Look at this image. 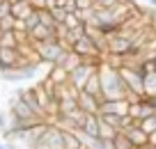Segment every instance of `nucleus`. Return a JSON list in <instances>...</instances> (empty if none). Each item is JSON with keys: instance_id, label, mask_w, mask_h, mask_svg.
I'll use <instances>...</instances> for the list:
<instances>
[{"instance_id": "nucleus-1", "label": "nucleus", "mask_w": 156, "mask_h": 149, "mask_svg": "<svg viewBox=\"0 0 156 149\" xmlns=\"http://www.w3.org/2000/svg\"><path fill=\"white\" fill-rule=\"evenodd\" d=\"M99 80H101V101H115L126 96L124 80L119 78V71L108 64H99Z\"/></svg>"}, {"instance_id": "nucleus-2", "label": "nucleus", "mask_w": 156, "mask_h": 149, "mask_svg": "<svg viewBox=\"0 0 156 149\" xmlns=\"http://www.w3.org/2000/svg\"><path fill=\"white\" fill-rule=\"evenodd\" d=\"M32 44V48L37 51V55H39V60H41V64H55L58 62V58L62 55V51L64 48L60 46V41L58 39H48V41H30Z\"/></svg>"}, {"instance_id": "nucleus-3", "label": "nucleus", "mask_w": 156, "mask_h": 149, "mask_svg": "<svg viewBox=\"0 0 156 149\" xmlns=\"http://www.w3.org/2000/svg\"><path fill=\"white\" fill-rule=\"evenodd\" d=\"M119 78L124 80V87H126V94H136V96H142V73L138 69H131V67H119ZM126 99V96H124Z\"/></svg>"}, {"instance_id": "nucleus-4", "label": "nucleus", "mask_w": 156, "mask_h": 149, "mask_svg": "<svg viewBox=\"0 0 156 149\" xmlns=\"http://www.w3.org/2000/svg\"><path fill=\"white\" fill-rule=\"evenodd\" d=\"M97 69H99L97 64H85V62H80L76 69H71V71H69L67 83L73 87V90H78V92H80V90H83V85L87 83V78L92 76V73L97 71Z\"/></svg>"}, {"instance_id": "nucleus-5", "label": "nucleus", "mask_w": 156, "mask_h": 149, "mask_svg": "<svg viewBox=\"0 0 156 149\" xmlns=\"http://www.w3.org/2000/svg\"><path fill=\"white\" fill-rule=\"evenodd\" d=\"M126 55L131 53V39L124 37V34L115 32V34H108L106 37V55Z\"/></svg>"}, {"instance_id": "nucleus-6", "label": "nucleus", "mask_w": 156, "mask_h": 149, "mask_svg": "<svg viewBox=\"0 0 156 149\" xmlns=\"http://www.w3.org/2000/svg\"><path fill=\"white\" fill-rule=\"evenodd\" d=\"M126 112H129V101H126V99H115V101H99V112H97V115L124 117Z\"/></svg>"}, {"instance_id": "nucleus-7", "label": "nucleus", "mask_w": 156, "mask_h": 149, "mask_svg": "<svg viewBox=\"0 0 156 149\" xmlns=\"http://www.w3.org/2000/svg\"><path fill=\"white\" fill-rule=\"evenodd\" d=\"M9 115L16 117V119H30V117H37V115H34V112L23 103V99H21V96L9 99Z\"/></svg>"}, {"instance_id": "nucleus-8", "label": "nucleus", "mask_w": 156, "mask_h": 149, "mask_svg": "<svg viewBox=\"0 0 156 149\" xmlns=\"http://www.w3.org/2000/svg\"><path fill=\"white\" fill-rule=\"evenodd\" d=\"M19 51L16 48H0V71H7V69H16L19 67Z\"/></svg>"}, {"instance_id": "nucleus-9", "label": "nucleus", "mask_w": 156, "mask_h": 149, "mask_svg": "<svg viewBox=\"0 0 156 149\" xmlns=\"http://www.w3.org/2000/svg\"><path fill=\"white\" fill-rule=\"evenodd\" d=\"M76 103H78V108H80L83 112H87V115H97L99 112V101L94 99V96L85 94V92H78Z\"/></svg>"}, {"instance_id": "nucleus-10", "label": "nucleus", "mask_w": 156, "mask_h": 149, "mask_svg": "<svg viewBox=\"0 0 156 149\" xmlns=\"http://www.w3.org/2000/svg\"><path fill=\"white\" fill-rule=\"evenodd\" d=\"M80 92H85V94L94 96L97 101H101V80H99V69L87 78V83L83 85V90H80Z\"/></svg>"}, {"instance_id": "nucleus-11", "label": "nucleus", "mask_w": 156, "mask_h": 149, "mask_svg": "<svg viewBox=\"0 0 156 149\" xmlns=\"http://www.w3.org/2000/svg\"><path fill=\"white\" fill-rule=\"evenodd\" d=\"M55 64H58V67H62L64 71L69 73L71 69H76L78 64H80V58H78L73 51H62V55L58 58V62H55Z\"/></svg>"}, {"instance_id": "nucleus-12", "label": "nucleus", "mask_w": 156, "mask_h": 149, "mask_svg": "<svg viewBox=\"0 0 156 149\" xmlns=\"http://www.w3.org/2000/svg\"><path fill=\"white\" fill-rule=\"evenodd\" d=\"M124 135H126V140L133 144V149L136 147H142V144H147V133L140 129V126H131V129L122 131Z\"/></svg>"}, {"instance_id": "nucleus-13", "label": "nucleus", "mask_w": 156, "mask_h": 149, "mask_svg": "<svg viewBox=\"0 0 156 149\" xmlns=\"http://www.w3.org/2000/svg\"><path fill=\"white\" fill-rule=\"evenodd\" d=\"M80 131L85 135H90V138H99V115H85V122L80 126Z\"/></svg>"}, {"instance_id": "nucleus-14", "label": "nucleus", "mask_w": 156, "mask_h": 149, "mask_svg": "<svg viewBox=\"0 0 156 149\" xmlns=\"http://www.w3.org/2000/svg\"><path fill=\"white\" fill-rule=\"evenodd\" d=\"M30 12H34L32 7H30L28 0H19V2H12V16L19 21H25L30 16Z\"/></svg>"}, {"instance_id": "nucleus-15", "label": "nucleus", "mask_w": 156, "mask_h": 149, "mask_svg": "<svg viewBox=\"0 0 156 149\" xmlns=\"http://www.w3.org/2000/svg\"><path fill=\"white\" fill-rule=\"evenodd\" d=\"M142 96H156V71L142 73Z\"/></svg>"}, {"instance_id": "nucleus-16", "label": "nucleus", "mask_w": 156, "mask_h": 149, "mask_svg": "<svg viewBox=\"0 0 156 149\" xmlns=\"http://www.w3.org/2000/svg\"><path fill=\"white\" fill-rule=\"evenodd\" d=\"M28 37H30V41H48V39H55V34L44 25H34L28 32Z\"/></svg>"}, {"instance_id": "nucleus-17", "label": "nucleus", "mask_w": 156, "mask_h": 149, "mask_svg": "<svg viewBox=\"0 0 156 149\" xmlns=\"http://www.w3.org/2000/svg\"><path fill=\"white\" fill-rule=\"evenodd\" d=\"M67 76H69V73L64 71L62 67H58V64H51L48 73H46V80H51L53 85H62V83H67Z\"/></svg>"}, {"instance_id": "nucleus-18", "label": "nucleus", "mask_w": 156, "mask_h": 149, "mask_svg": "<svg viewBox=\"0 0 156 149\" xmlns=\"http://www.w3.org/2000/svg\"><path fill=\"white\" fill-rule=\"evenodd\" d=\"M32 92H34V99H37V103L41 106V110H46V106H48V101L53 99V96H51L48 92L41 87V83H37V85L32 87Z\"/></svg>"}, {"instance_id": "nucleus-19", "label": "nucleus", "mask_w": 156, "mask_h": 149, "mask_svg": "<svg viewBox=\"0 0 156 149\" xmlns=\"http://www.w3.org/2000/svg\"><path fill=\"white\" fill-rule=\"evenodd\" d=\"M76 96H67V99H60L58 101V115H69L71 110H76Z\"/></svg>"}, {"instance_id": "nucleus-20", "label": "nucleus", "mask_w": 156, "mask_h": 149, "mask_svg": "<svg viewBox=\"0 0 156 149\" xmlns=\"http://www.w3.org/2000/svg\"><path fill=\"white\" fill-rule=\"evenodd\" d=\"M37 14H39V25H44V28H48L51 32L55 34V25H58V23L53 21L51 12H48V9H41V12H37Z\"/></svg>"}, {"instance_id": "nucleus-21", "label": "nucleus", "mask_w": 156, "mask_h": 149, "mask_svg": "<svg viewBox=\"0 0 156 149\" xmlns=\"http://www.w3.org/2000/svg\"><path fill=\"white\" fill-rule=\"evenodd\" d=\"M16 37L14 30H7V32H0V48H16Z\"/></svg>"}, {"instance_id": "nucleus-22", "label": "nucleus", "mask_w": 156, "mask_h": 149, "mask_svg": "<svg viewBox=\"0 0 156 149\" xmlns=\"http://www.w3.org/2000/svg\"><path fill=\"white\" fill-rule=\"evenodd\" d=\"M62 142H64V149H80V142L73 135V131H62Z\"/></svg>"}, {"instance_id": "nucleus-23", "label": "nucleus", "mask_w": 156, "mask_h": 149, "mask_svg": "<svg viewBox=\"0 0 156 149\" xmlns=\"http://www.w3.org/2000/svg\"><path fill=\"white\" fill-rule=\"evenodd\" d=\"M138 126H140V129L145 131L147 135H149V133H154V131H156V115H149V117H145L142 122H138Z\"/></svg>"}, {"instance_id": "nucleus-24", "label": "nucleus", "mask_w": 156, "mask_h": 149, "mask_svg": "<svg viewBox=\"0 0 156 149\" xmlns=\"http://www.w3.org/2000/svg\"><path fill=\"white\" fill-rule=\"evenodd\" d=\"M112 144H115V149H133V144L126 140V135L122 131H117V135L112 138Z\"/></svg>"}, {"instance_id": "nucleus-25", "label": "nucleus", "mask_w": 156, "mask_h": 149, "mask_svg": "<svg viewBox=\"0 0 156 149\" xmlns=\"http://www.w3.org/2000/svg\"><path fill=\"white\" fill-rule=\"evenodd\" d=\"M99 117H101L108 126H112L115 131H119V126H122V117H117V115H99Z\"/></svg>"}, {"instance_id": "nucleus-26", "label": "nucleus", "mask_w": 156, "mask_h": 149, "mask_svg": "<svg viewBox=\"0 0 156 149\" xmlns=\"http://www.w3.org/2000/svg\"><path fill=\"white\" fill-rule=\"evenodd\" d=\"M62 25H64L67 30H73V28H78V25H83V23L78 21L76 14H67V16H64V21H62Z\"/></svg>"}, {"instance_id": "nucleus-27", "label": "nucleus", "mask_w": 156, "mask_h": 149, "mask_svg": "<svg viewBox=\"0 0 156 149\" xmlns=\"http://www.w3.org/2000/svg\"><path fill=\"white\" fill-rule=\"evenodd\" d=\"M23 23H25V32H30L34 25H39V14H37V12H30V16L23 21Z\"/></svg>"}, {"instance_id": "nucleus-28", "label": "nucleus", "mask_w": 156, "mask_h": 149, "mask_svg": "<svg viewBox=\"0 0 156 149\" xmlns=\"http://www.w3.org/2000/svg\"><path fill=\"white\" fill-rule=\"evenodd\" d=\"M51 16H53V21H55V23H62V21H64V16H67V12H64L62 9V7H51Z\"/></svg>"}, {"instance_id": "nucleus-29", "label": "nucleus", "mask_w": 156, "mask_h": 149, "mask_svg": "<svg viewBox=\"0 0 156 149\" xmlns=\"http://www.w3.org/2000/svg\"><path fill=\"white\" fill-rule=\"evenodd\" d=\"M5 16H12V2L0 0V19H5Z\"/></svg>"}, {"instance_id": "nucleus-30", "label": "nucleus", "mask_w": 156, "mask_h": 149, "mask_svg": "<svg viewBox=\"0 0 156 149\" xmlns=\"http://www.w3.org/2000/svg\"><path fill=\"white\" fill-rule=\"evenodd\" d=\"M92 2H94V7H103V9H110V7L117 2V0H92Z\"/></svg>"}, {"instance_id": "nucleus-31", "label": "nucleus", "mask_w": 156, "mask_h": 149, "mask_svg": "<svg viewBox=\"0 0 156 149\" xmlns=\"http://www.w3.org/2000/svg\"><path fill=\"white\" fill-rule=\"evenodd\" d=\"M30 2V7H32L34 12H41V9H46V0H28Z\"/></svg>"}, {"instance_id": "nucleus-32", "label": "nucleus", "mask_w": 156, "mask_h": 149, "mask_svg": "<svg viewBox=\"0 0 156 149\" xmlns=\"http://www.w3.org/2000/svg\"><path fill=\"white\" fill-rule=\"evenodd\" d=\"M7 126H9V112H2V110H0V129L5 131Z\"/></svg>"}, {"instance_id": "nucleus-33", "label": "nucleus", "mask_w": 156, "mask_h": 149, "mask_svg": "<svg viewBox=\"0 0 156 149\" xmlns=\"http://www.w3.org/2000/svg\"><path fill=\"white\" fill-rule=\"evenodd\" d=\"M90 7H94L92 0H76V9H90Z\"/></svg>"}, {"instance_id": "nucleus-34", "label": "nucleus", "mask_w": 156, "mask_h": 149, "mask_svg": "<svg viewBox=\"0 0 156 149\" xmlns=\"http://www.w3.org/2000/svg\"><path fill=\"white\" fill-rule=\"evenodd\" d=\"M64 12H67V14H73V12H76V0H67V2H64V7H62Z\"/></svg>"}, {"instance_id": "nucleus-35", "label": "nucleus", "mask_w": 156, "mask_h": 149, "mask_svg": "<svg viewBox=\"0 0 156 149\" xmlns=\"http://www.w3.org/2000/svg\"><path fill=\"white\" fill-rule=\"evenodd\" d=\"M101 149H115L112 140H101Z\"/></svg>"}, {"instance_id": "nucleus-36", "label": "nucleus", "mask_w": 156, "mask_h": 149, "mask_svg": "<svg viewBox=\"0 0 156 149\" xmlns=\"http://www.w3.org/2000/svg\"><path fill=\"white\" fill-rule=\"evenodd\" d=\"M147 142H149L151 147L156 149V131H154V133H149V135H147Z\"/></svg>"}, {"instance_id": "nucleus-37", "label": "nucleus", "mask_w": 156, "mask_h": 149, "mask_svg": "<svg viewBox=\"0 0 156 149\" xmlns=\"http://www.w3.org/2000/svg\"><path fill=\"white\" fill-rule=\"evenodd\" d=\"M2 149H21V147H16V144L9 140V142H5V147H2Z\"/></svg>"}, {"instance_id": "nucleus-38", "label": "nucleus", "mask_w": 156, "mask_h": 149, "mask_svg": "<svg viewBox=\"0 0 156 149\" xmlns=\"http://www.w3.org/2000/svg\"><path fill=\"white\" fill-rule=\"evenodd\" d=\"M64 2L67 0H55V7H64Z\"/></svg>"}, {"instance_id": "nucleus-39", "label": "nucleus", "mask_w": 156, "mask_h": 149, "mask_svg": "<svg viewBox=\"0 0 156 149\" xmlns=\"http://www.w3.org/2000/svg\"><path fill=\"white\" fill-rule=\"evenodd\" d=\"M147 2H149V7H151V9H156V0H147Z\"/></svg>"}, {"instance_id": "nucleus-40", "label": "nucleus", "mask_w": 156, "mask_h": 149, "mask_svg": "<svg viewBox=\"0 0 156 149\" xmlns=\"http://www.w3.org/2000/svg\"><path fill=\"white\" fill-rule=\"evenodd\" d=\"M7 2H19V0H7Z\"/></svg>"}, {"instance_id": "nucleus-41", "label": "nucleus", "mask_w": 156, "mask_h": 149, "mask_svg": "<svg viewBox=\"0 0 156 149\" xmlns=\"http://www.w3.org/2000/svg\"><path fill=\"white\" fill-rule=\"evenodd\" d=\"M2 147H5V142H0V149H2Z\"/></svg>"}]
</instances>
